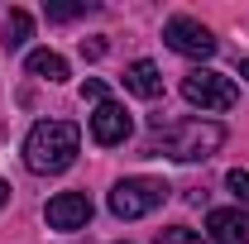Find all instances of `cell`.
Returning a JSON list of instances; mask_svg holds the SVG:
<instances>
[{
    "label": "cell",
    "mask_w": 249,
    "mask_h": 244,
    "mask_svg": "<svg viewBox=\"0 0 249 244\" xmlns=\"http://www.w3.org/2000/svg\"><path fill=\"white\" fill-rule=\"evenodd\" d=\"M82 149V129L72 120H38L24 139V163L29 173H67Z\"/></svg>",
    "instance_id": "1"
},
{
    "label": "cell",
    "mask_w": 249,
    "mask_h": 244,
    "mask_svg": "<svg viewBox=\"0 0 249 244\" xmlns=\"http://www.w3.org/2000/svg\"><path fill=\"white\" fill-rule=\"evenodd\" d=\"M220 144H225V129H220L216 120H178V124L158 129L154 139H149V153H168V158H178V163H201V158H211Z\"/></svg>",
    "instance_id": "2"
},
{
    "label": "cell",
    "mask_w": 249,
    "mask_h": 244,
    "mask_svg": "<svg viewBox=\"0 0 249 244\" xmlns=\"http://www.w3.org/2000/svg\"><path fill=\"white\" fill-rule=\"evenodd\" d=\"M163 201H168V182H158V177H124L110 192V211L120 220H139V215H149Z\"/></svg>",
    "instance_id": "3"
},
{
    "label": "cell",
    "mask_w": 249,
    "mask_h": 244,
    "mask_svg": "<svg viewBox=\"0 0 249 244\" xmlns=\"http://www.w3.org/2000/svg\"><path fill=\"white\" fill-rule=\"evenodd\" d=\"M182 96L192 105H201V110H230L240 91H235V82L225 77V72H211V67H196V72H187L182 77Z\"/></svg>",
    "instance_id": "4"
},
{
    "label": "cell",
    "mask_w": 249,
    "mask_h": 244,
    "mask_svg": "<svg viewBox=\"0 0 249 244\" xmlns=\"http://www.w3.org/2000/svg\"><path fill=\"white\" fill-rule=\"evenodd\" d=\"M163 38H168V48L182 53V58H211V53H216V34L206 29L201 19H192V15H173V19L163 24Z\"/></svg>",
    "instance_id": "5"
},
{
    "label": "cell",
    "mask_w": 249,
    "mask_h": 244,
    "mask_svg": "<svg viewBox=\"0 0 249 244\" xmlns=\"http://www.w3.org/2000/svg\"><path fill=\"white\" fill-rule=\"evenodd\" d=\"M43 215H48L53 230H82L91 220V201H87V192H58Z\"/></svg>",
    "instance_id": "6"
},
{
    "label": "cell",
    "mask_w": 249,
    "mask_h": 244,
    "mask_svg": "<svg viewBox=\"0 0 249 244\" xmlns=\"http://www.w3.org/2000/svg\"><path fill=\"white\" fill-rule=\"evenodd\" d=\"M91 139H96V144H106V149L124 144V139H129V110L115 105V101H101L96 115H91Z\"/></svg>",
    "instance_id": "7"
},
{
    "label": "cell",
    "mask_w": 249,
    "mask_h": 244,
    "mask_svg": "<svg viewBox=\"0 0 249 244\" xmlns=\"http://www.w3.org/2000/svg\"><path fill=\"white\" fill-rule=\"evenodd\" d=\"M206 230L216 244H249V215L235 211V206H220V211L206 215Z\"/></svg>",
    "instance_id": "8"
},
{
    "label": "cell",
    "mask_w": 249,
    "mask_h": 244,
    "mask_svg": "<svg viewBox=\"0 0 249 244\" xmlns=\"http://www.w3.org/2000/svg\"><path fill=\"white\" fill-rule=\"evenodd\" d=\"M124 91L144 96V101H158V96H163V77H158V67L149 58L129 62V67H124Z\"/></svg>",
    "instance_id": "9"
},
{
    "label": "cell",
    "mask_w": 249,
    "mask_h": 244,
    "mask_svg": "<svg viewBox=\"0 0 249 244\" xmlns=\"http://www.w3.org/2000/svg\"><path fill=\"white\" fill-rule=\"evenodd\" d=\"M29 77H43V82H67V62L58 58V53H48V48H38V53H29Z\"/></svg>",
    "instance_id": "10"
},
{
    "label": "cell",
    "mask_w": 249,
    "mask_h": 244,
    "mask_svg": "<svg viewBox=\"0 0 249 244\" xmlns=\"http://www.w3.org/2000/svg\"><path fill=\"white\" fill-rule=\"evenodd\" d=\"M29 29H34L29 10H10V15H5V48H24Z\"/></svg>",
    "instance_id": "11"
},
{
    "label": "cell",
    "mask_w": 249,
    "mask_h": 244,
    "mask_svg": "<svg viewBox=\"0 0 249 244\" xmlns=\"http://www.w3.org/2000/svg\"><path fill=\"white\" fill-rule=\"evenodd\" d=\"M96 0H48L43 5V15L48 19H77V15H91Z\"/></svg>",
    "instance_id": "12"
},
{
    "label": "cell",
    "mask_w": 249,
    "mask_h": 244,
    "mask_svg": "<svg viewBox=\"0 0 249 244\" xmlns=\"http://www.w3.org/2000/svg\"><path fill=\"white\" fill-rule=\"evenodd\" d=\"M158 244H206V240L187 225H173V230H158Z\"/></svg>",
    "instance_id": "13"
},
{
    "label": "cell",
    "mask_w": 249,
    "mask_h": 244,
    "mask_svg": "<svg viewBox=\"0 0 249 244\" xmlns=\"http://www.w3.org/2000/svg\"><path fill=\"white\" fill-rule=\"evenodd\" d=\"M225 187L235 192V201H249V173H240V168H235V173H225Z\"/></svg>",
    "instance_id": "14"
},
{
    "label": "cell",
    "mask_w": 249,
    "mask_h": 244,
    "mask_svg": "<svg viewBox=\"0 0 249 244\" xmlns=\"http://www.w3.org/2000/svg\"><path fill=\"white\" fill-rule=\"evenodd\" d=\"M82 101H96V105H101V101H106V82H87V87H82Z\"/></svg>",
    "instance_id": "15"
},
{
    "label": "cell",
    "mask_w": 249,
    "mask_h": 244,
    "mask_svg": "<svg viewBox=\"0 0 249 244\" xmlns=\"http://www.w3.org/2000/svg\"><path fill=\"white\" fill-rule=\"evenodd\" d=\"M101 53H106V43H101V38H91V43L82 38V58H101Z\"/></svg>",
    "instance_id": "16"
},
{
    "label": "cell",
    "mask_w": 249,
    "mask_h": 244,
    "mask_svg": "<svg viewBox=\"0 0 249 244\" xmlns=\"http://www.w3.org/2000/svg\"><path fill=\"white\" fill-rule=\"evenodd\" d=\"M5 201H10V187H5V182H0V206H5Z\"/></svg>",
    "instance_id": "17"
},
{
    "label": "cell",
    "mask_w": 249,
    "mask_h": 244,
    "mask_svg": "<svg viewBox=\"0 0 249 244\" xmlns=\"http://www.w3.org/2000/svg\"><path fill=\"white\" fill-rule=\"evenodd\" d=\"M240 77H249V58H245V62H240Z\"/></svg>",
    "instance_id": "18"
},
{
    "label": "cell",
    "mask_w": 249,
    "mask_h": 244,
    "mask_svg": "<svg viewBox=\"0 0 249 244\" xmlns=\"http://www.w3.org/2000/svg\"><path fill=\"white\" fill-rule=\"evenodd\" d=\"M120 244H124V240H120Z\"/></svg>",
    "instance_id": "19"
}]
</instances>
